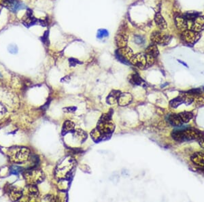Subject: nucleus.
Masks as SVG:
<instances>
[{
  "label": "nucleus",
  "instance_id": "nucleus-20",
  "mask_svg": "<svg viewBox=\"0 0 204 202\" xmlns=\"http://www.w3.org/2000/svg\"><path fill=\"white\" fill-rule=\"evenodd\" d=\"M182 103H184L182 96L178 97H177V98L173 99L172 101H171L170 106L173 108H178V107Z\"/></svg>",
  "mask_w": 204,
  "mask_h": 202
},
{
  "label": "nucleus",
  "instance_id": "nucleus-26",
  "mask_svg": "<svg viewBox=\"0 0 204 202\" xmlns=\"http://www.w3.org/2000/svg\"><path fill=\"white\" fill-rule=\"evenodd\" d=\"M8 51L10 52L11 54H16L18 52V48H17L16 45L10 44L8 46Z\"/></svg>",
  "mask_w": 204,
  "mask_h": 202
},
{
  "label": "nucleus",
  "instance_id": "nucleus-15",
  "mask_svg": "<svg viewBox=\"0 0 204 202\" xmlns=\"http://www.w3.org/2000/svg\"><path fill=\"white\" fill-rule=\"evenodd\" d=\"M116 42L118 46L123 48L126 46L127 42V36L125 34H118L116 37Z\"/></svg>",
  "mask_w": 204,
  "mask_h": 202
},
{
  "label": "nucleus",
  "instance_id": "nucleus-7",
  "mask_svg": "<svg viewBox=\"0 0 204 202\" xmlns=\"http://www.w3.org/2000/svg\"><path fill=\"white\" fill-rule=\"evenodd\" d=\"M130 61L133 66L140 69H144L147 65L146 55L143 53H139L136 54V55H133L130 59Z\"/></svg>",
  "mask_w": 204,
  "mask_h": 202
},
{
  "label": "nucleus",
  "instance_id": "nucleus-19",
  "mask_svg": "<svg viewBox=\"0 0 204 202\" xmlns=\"http://www.w3.org/2000/svg\"><path fill=\"white\" fill-rule=\"evenodd\" d=\"M170 121L174 126H181L183 123L179 116V114H171L170 116Z\"/></svg>",
  "mask_w": 204,
  "mask_h": 202
},
{
  "label": "nucleus",
  "instance_id": "nucleus-5",
  "mask_svg": "<svg viewBox=\"0 0 204 202\" xmlns=\"http://www.w3.org/2000/svg\"><path fill=\"white\" fill-rule=\"evenodd\" d=\"M182 38L186 43L194 44L200 38V34L199 32L194 31L193 30H187L184 31L182 34Z\"/></svg>",
  "mask_w": 204,
  "mask_h": 202
},
{
  "label": "nucleus",
  "instance_id": "nucleus-2",
  "mask_svg": "<svg viewBox=\"0 0 204 202\" xmlns=\"http://www.w3.org/2000/svg\"><path fill=\"white\" fill-rule=\"evenodd\" d=\"M173 138L178 141L185 139H194L201 138V133L195 129H187L185 131H176L172 133Z\"/></svg>",
  "mask_w": 204,
  "mask_h": 202
},
{
  "label": "nucleus",
  "instance_id": "nucleus-23",
  "mask_svg": "<svg viewBox=\"0 0 204 202\" xmlns=\"http://www.w3.org/2000/svg\"><path fill=\"white\" fill-rule=\"evenodd\" d=\"M130 81L131 83H133L134 84H138V85H140L143 82L141 81L140 77L139 76L138 74H133L132 76H131Z\"/></svg>",
  "mask_w": 204,
  "mask_h": 202
},
{
  "label": "nucleus",
  "instance_id": "nucleus-12",
  "mask_svg": "<svg viewBox=\"0 0 204 202\" xmlns=\"http://www.w3.org/2000/svg\"><path fill=\"white\" fill-rule=\"evenodd\" d=\"M25 192L29 199H33L38 197V189L35 185H29L27 186L25 189Z\"/></svg>",
  "mask_w": 204,
  "mask_h": 202
},
{
  "label": "nucleus",
  "instance_id": "nucleus-27",
  "mask_svg": "<svg viewBox=\"0 0 204 202\" xmlns=\"http://www.w3.org/2000/svg\"><path fill=\"white\" fill-rule=\"evenodd\" d=\"M48 31H47L45 32V34H44L43 37H42V42H43L45 44H48Z\"/></svg>",
  "mask_w": 204,
  "mask_h": 202
},
{
  "label": "nucleus",
  "instance_id": "nucleus-11",
  "mask_svg": "<svg viewBox=\"0 0 204 202\" xmlns=\"http://www.w3.org/2000/svg\"><path fill=\"white\" fill-rule=\"evenodd\" d=\"M132 100V96L129 93H121L120 96L118 97V102L121 106H126L129 104Z\"/></svg>",
  "mask_w": 204,
  "mask_h": 202
},
{
  "label": "nucleus",
  "instance_id": "nucleus-29",
  "mask_svg": "<svg viewBox=\"0 0 204 202\" xmlns=\"http://www.w3.org/2000/svg\"><path fill=\"white\" fill-rule=\"evenodd\" d=\"M5 112H6V109H5V107L3 105L0 104V119L5 114Z\"/></svg>",
  "mask_w": 204,
  "mask_h": 202
},
{
  "label": "nucleus",
  "instance_id": "nucleus-14",
  "mask_svg": "<svg viewBox=\"0 0 204 202\" xmlns=\"http://www.w3.org/2000/svg\"><path fill=\"white\" fill-rule=\"evenodd\" d=\"M176 25L179 29L185 30L187 29L188 25L187 21L185 19V17L177 16L176 18Z\"/></svg>",
  "mask_w": 204,
  "mask_h": 202
},
{
  "label": "nucleus",
  "instance_id": "nucleus-8",
  "mask_svg": "<svg viewBox=\"0 0 204 202\" xmlns=\"http://www.w3.org/2000/svg\"><path fill=\"white\" fill-rule=\"evenodd\" d=\"M118 55L120 57V58L122 59H125V61H127L131 59V57L133 56V51L129 47H123V48H120L118 51Z\"/></svg>",
  "mask_w": 204,
  "mask_h": 202
},
{
  "label": "nucleus",
  "instance_id": "nucleus-9",
  "mask_svg": "<svg viewBox=\"0 0 204 202\" xmlns=\"http://www.w3.org/2000/svg\"><path fill=\"white\" fill-rule=\"evenodd\" d=\"M204 29V17L197 16L193 21L191 30L196 32H200Z\"/></svg>",
  "mask_w": 204,
  "mask_h": 202
},
{
  "label": "nucleus",
  "instance_id": "nucleus-13",
  "mask_svg": "<svg viewBox=\"0 0 204 202\" xmlns=\"http://www.w3.org/2000/svg\"><path fill=\"white\" fill-rule=\"evenodd\" d=\"M155 21L156 22V25H157L159 29H165L167 28L166 22L160 13H156L155 14Z\"/></svg>",
  "mask_w": 204,
  "mask_h": 202
},
{
  "label": "nucleus",
  "instance_id": "nucleus-31",
  "mask_svg": "<svg viewBox=\"0 0 204 202\" xmlns=\"http://www.w3.org/2000/svg\"><path fill=\"white\" fill-rule=\"evenodd\" d=\"M2 76V75L1 74V73H0V77H1Z\"/></svg>",
  "mask_w": 204,
  "mask_h": 202
},
{
  "label": "nucleus",
  "instance_id": "nucleus-28",
  "mask_svg": "<svg viewBox=\"0 0 204 202\" xmlns=\"http://www.w3.org/2000/svg\"><path fill=\"white\" fill-rule=\"evenodd\" d=\"M135 42L138 44H143L144 40L143 38H141L140 36H136L135 38Z\"/></svg>",
  "mask_w": 204,
  "mask_h": 202
},
{
  "label": "nucleus",
  "instance_id": "nucleus-17",
  "mask_svg": "<svg viewBox=\"0 0 204 202\" xmlns=\"http://www.w3.org/2000/svg\"><path fill=\"white\" fill-rule=\"evenodd\" d=\"M146 54H148V55H150L152 57H155V58L159 55V53L157 46H156L155 44L149 46L147 48V49H146Z\"/></svg>",
  "mask_w": 204,
  "mask_h": 202
},
{
  "label": "nucleus",
  "instance_id": "nucleus-21",
  "mask_svg": "<svg viewBox=\"0 0 204 202\" xmlns=\"http://www.w3.org/2000/svg\"><path fill=\"white\" fill-rule=\"evenodd\" d=\"M22 196V192L20 190H16V189H13L10 191V197L14 201L19 200Z\"/></svg>",
  "mask_w": 204,
  "mask_h": 202
},
{
  "label": "nucleus",
  "instance_id": "nucleus-4",
  "mask_svg": "<svg viewBox=\"0 0 204 202\" xmlns=\"http://www.w3.org/2000/svg\"><path fill=\"white\" fill-rule=\"evenodd\" d=\"M2 6L14 13L19 12L20 10L25 8V5L19 0H2Z\"/></svg>",
  "mask_w": 204,
  "mask_h": 202
},
{
  "label": "nucleus",
  "instance_id": "nucleus-16",
  "mask_svg": "<svg viewBox=\"0 0 204 202\" xmlns=\"http://www.w3.org/2000/svg\"><path fill=\"white\" fill-rule=\"evenodd\" d=\"M121 93L118 91H114L110 94L107 99V102H108L110 104H115L116 101H118V97L120 96Z\"/></svg>",
  "mask_w": 204,
  "mask_h": 202
},
{
  "label": "nucleus",
  "instance_id": "nucleus-25",
  "mask_svg": "<svg viewBox=\"0 0 204 202\" xmlns=\"http://www.w3.org/2000/svg\"><path fill=\"white\" fill-rule=\"evenodd\" d=\"M108 36V32L106 31V29H100L99 30L98 33V38H103V37Z\"/></svg>",
  "mask_w": 204,
  "mask_h": 202
},
{
  "label": "nucleus",
  "instance_id": "nucleus-18",
  "mask_svg": "<svg viewBox=\"0 0 204 202\" xmlns=\"http://www.w3.org/2000/svg\"><path fill=\"white\" fill-rule=\"evenodd\" d=\"M178 114H179V116H180L182 122L183 123H188V122L193 119V114L191 113V112H181V113Z\"/></svg>",
  "mask_w": 204,
  "mask_h": 202
},
{
  "label": "nucleus",
  "instance_id": "nucleus-3",
  "mask_svg": "<svg viewBox=\"0 0 204 202\" xmlns=\"http://www.w3.org/2000/svg\"><path fill=\"white\" fill-rule=\"evenodd\" d=\"M24 176L27 181L30 184H38L41 183L44 178V174L39 169H30L25 172Z\"/></svg>",
  "mask_w": 204,
  "mask_h": 202
},
{
  "label": "nucleus",
  "instance_id": "nucleus-6",
  "mask_svg": "<svg viewBox=\"0 0 204 202\" xmlns=\"http://www.w3.org/2000/svg\"><path fill=\"white\" fill-rule=\"evenodd\" d=\"M151 41L155 44H167L170 41V37L162 32H154L150 36Z\"/></svg>",
  "mask_w": 204,
  "mask_h": 202
},
{
  "label": "nucleus",
  "instance_id": "nucleus-30",
  "mask_svg": "<svg viewBox=\"0 0 204 202\" xmlns=\"http://www.w3.org/2000/svg\"><path fill=\"white\" fill-rule=\"evenodd\" d=\"M199 144H200L201 148L204 149V138H200V140H199Z\"/></svg>",
  "mask_w": 204,
  "mask_h": 202
},
{
  "label": "nucleus",
  "instance_id": "nucleus-10",
  "mask_svg": "<svg viewBox=\"0 0 204 202\" xmlns=\"http://www.w3.org/2000/svg\"><path fill=\"white\" fill-rule=\"evenodd\" d=\"M191 161L197 165L204 168V153L203 152H197L191 157Z\"/></svg>",
  "mask_w": 204,
  "mask_h": 202
},
{
  "label": "nucleus",
  "instance_id": "nucleus-24",
  "mask_svg": "<svg viewBox=\"0 0 204 202\" xmlns=\"http://www.w3.org/2000/svg\"><path fill=\"white\" fill-rule=\"evenodd\" d=\"M22 171V168L19 166L13 165L10 168V174L12 175H19Z\"/></svg>",
  "mask_w": 204,
  "mask_h": 202
},
{
  "label": "nucleus",
  "instance_id": "nucleus-1",
  "mask_svg": "<svg viewBox=\"0 0 204 202\" xmlns=\"http://www.w3.org/2000/svg\"><path fill=\"white\" fill-rule=\"evenodd\" d=\"M8 153L10 159L12 161L21 163L26 161L29 159L30 151L25 147L14 146L9 149Z\"/></svg>",
  "mask_w": 204,
  "mask_h": 202
},
{
  "label": "nucleus",
  "instance_id": "nucleus-22",
  "mask_svg": "<svg viewBox=\"0 0 204 202\" xmlns=\"http://www.w3.org/2000/svg\"><path fill=\"white\" fill-rule=\"evenodd\" d=\"M74 128V124L71 121H66L63 124V131L64 133L69 132L71 130H73Z\"/></svg>",
  "mask_w": 204,
  "mask_h": 202
}]
</instances>
